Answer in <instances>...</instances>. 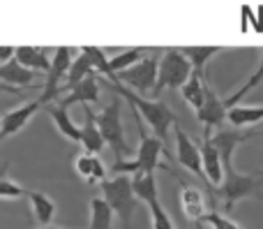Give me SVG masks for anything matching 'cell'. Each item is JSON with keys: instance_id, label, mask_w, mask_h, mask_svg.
<instances>
[{"instance_id": "1", "label": "cell", "mask_w": 263, "mask_h": 229, "mask_svg": "<svg viewBox=\"0 0 263 229\" xmlns=\"http://www.w3.org/2000/svg\"><path fill=\"white\" fill-rule=\"evenodd\" d=\"M129 111L136 120V128H139V153H136L134 160H116L114 167H111V174L114 176H134V174H139V171H153L155 174V169H159V167H162L164 171H171L168 167L162 165V160H159L162 155L166 157V160H171L164 142L157 139L155 134L145 132L143 118H141V114L134 109V107H129Z\"/></svg>"}, {"instance_id": "2", "label": "cell", "mask_w": 263, "mask_h": 229, "mask_svg": "<svg viewBox=\"0 0 263 229\" xmlns=\"http://www.w3.org/2000/svg\"><path fill=\"white\" fill-rule=\"evenodd\" d=\"M106 83H109V86L114 88V91L118 93V95L123 97V100L127 102L129 107H134V109L139 111L141 118H145V123H148L150 128H153V132H155V137H157V139L166 142L168 130L176 128V125H180L178 116L173 114L171 107H168L164 100H148V97L139 95V93L129 91L127 86H123V83H120L116 77H114V79H109Z\"/></svg>"}, {"instance_id": "3", "label": "cell", "mask_w": 263, "mask_h": 229, "mask_svg": "<svg viewBox=\"0 0 263 229\" xmlns=\"http://www.w3.org/2000/svg\"><path fill=\"white\" fill-rule=\"evenodd\" d=\"M95 118L106 146L114 151V157L123 160L129 153V144L127 137H125V125H123V97L116 95L114 100H109V104H104V109L100 114H95Z\"/></svg>"}, {"instance_id": "4", "label": "cell", "mask_w": 263, "mask_h": 229, "mask_svg": "<svg viewBox=\"0 0 263 229\" xmlns=\"http://www.w3.org/2000/svg\"><path fill=\"white\" fill-rule=\"evenodd\" d=\"M100 188H102V197L114 208L116 218H120L123 229H132V218H134V211L139 206V199H136L134 190H132V176L106 179L104 183H100Z\"/></svg>"}, {"instance_id": "5", "label": "cell", "mask_w": 263, "mask_h": 229, "mask_svg": "<svg viewBox=\"0 0 263 229\" xmlns=\"http://www.w3.org/2000/svg\"><path fill=\"white\" fill-rule=\"evenodd\" d=\"M194 74V67L187 60V56L178 49H166L159 56V74H157V88H155V100L162 95L164 88L168 91H180L190 77Z\"/></svg>"}, {"instance_id": "6", "label": "cell", "mask_w": 263, "mask_h": 229, "mask_svg": "<svg viewBox=\"0 0 263 229\" xmlns=\"http://www.w3.org/2000/svg\"><path fill=\"white\" fill-rule=\"evenodd\" d=\"M261 188H263V181L256 174H240V171L231 169V171H227V176H224V183L219 185L217 190H208V195L213 197V204L217 202V197H219L224 204V208L231 211L238 202L259 195Z\"/></svg>"}, {"instance_id": "7", "label": "cell", "mask_w": 263, "mask_h": 229, "mask_svg": "<svg viewBox=\"0 0 263 229\" xmlns=\"http://www.w3.org/2000/svg\"><path fill=\"white\" fill-rule=\"evenodd\" d=\"M157 74H159V56H145L134 67L116 74V79L120 83H127L129 91L139 93V95H145V93L153 95L155 88H157Z\"/></svg>"}, {"instance_id": "8", "label": "cell", "mask_w": 263, "mask_h": 229, "mask_svg": "<svg viewBox=\"0 0 263 229\" xmlns=\"http://www.w3.org/2000/svg\"><path fill=\"white\" fill-rule=\"evenodd\" d=\"M74 58H77V56H74L72 49H67V46H58V49H55L53 63H51V72L46 74L42 95L37 97L44 107H49V102L55 100V97L63 93V86H65V81H67V74H69V67H72Z\"/></svg>"}, {"instance_id": "9", "label": "cell", "mask_w": 263, "mask_h": 229, "mask_svg": "<svg viewBox=\"0 0 263 229\" xmlns=\"http://www.w3.org/2000/svg\"><path fill=\"white\" fill-rule=\"evenodd\" d=\"M173 132H176V153H178V162H180V165L185 167L187 171H192V174L201 176V179H203V183H205L201 146H196L194 139H192L190 134H187L185 130L180 128V125H176V128H173Z\"/></svg>"}, {"instance_id": "10", "label": "cell", "mask_w": 263, "mask_h": 229, "mask_svg": "<svg viewBox=\"0 0 263 229\" xmlns=\"http://www.w3.org/2000/svg\"><path fill=\"white\" fill-rule=\"evenodd\" d=\"M208 197L203 190L194 188V185H187L180 181V192H178V206H180L182 216L192 222H203V218L208 216Z\"/></svg>"}, {"instance_id": "11", "label": "cell", "mask_w": 263, "mask_h": 229, "mask_svg": "<svg viewBox=\"0 0 263 229\" xmlns=\"http://www.w3.org/2000/svg\"><path fill=\"white\" fill-rule=\"evenodd\" d=\"M213 137V134H210ZM208 134H203V142H201V157H203V176H205V185L208 190H217L219 185L224 183V176H227V169H224V162L219 151L215 148L213 139Z\"/></svg>"}, {"instance_id": "12", "label": "cell", "mask_w": 263, "mask_h": 229, "mask_svg": "<svg viewBox=\"0 0 263 229\" xmlns=\"http://www.w3.org/2000/svg\"><path fill=\"white\" fill-rule=\"evenodd\" d=\"M196 118L203 123V134H208V137H210V132H213V128H219V125H224L229 120L227 104L219 100L217 93L210 86L205 88V102H203V107L196 111Z\"/></svg>"}, {"instance_id": "13", "label": "cell", "mask_w": 263, "mask_h": 229, "mask_svg": "<svg viewBox=\"0 0 263 229\" xmlns=\"http://www.w3.org/2000/svg\"><path fill=\"white\" fill-rule=\"evenodd\" d=\"M40 109H44L40 100H32V102H26V104L16 107V109H9L7 114L3 116V130H0V142L7 137H14L16 132H21L23 128L28 125V120L37 114Z\"/></svg>"}, {"instance_id": "14", "label": "cell", "mask_w": 263, "mask_h": 229, "mask_svg": "<svg viewBox=\"0 0 263 229\" xmlns=\"http://www.w3.org/2000/svg\"><path fill=\"white\" fill-rule=\"evenodd\" d=\"M81 146L83 153H90V155H97V153L104 151L106 142L100 132V125H97L95 111L90 109V104H83V125H81Z\"/></svg>"}, {"instance_id": "15", "label": "cell", "mask_w": 263, "mask_h": 229, "mask_svg": "<svg viewBox=\"0 0 263 229\" xmlns=\"http://www.w3.org/2000/svg\"><path fill=\"white\" fill-rule=\"evenodd\" d=\"M95 102H100V77H88L77 83L58 104L69 109L72 104H95Z\"/></svg>"}, {"instance_id": "16", "label": "cell", "mask_w": 263, "mask_h": 229, "mask_svg": "<svg viewBox=\"0 0 263 229\" xmlns=\"http://www.w3.org/2000/svg\"><path fill=\"white\" fill-rule=\"evenodd\" d=\"M14 58L30 72L44 74L51 72V63H53V56H49V49H44V46H18Z\"/></svg>"}, {"instance_id": "17", "label": "cell", "mask_w": 263, "mask_h": 229, "mask_svg": "<svg viewBox=\"0 0 263 229\" xmlns=\"http://www.w3.org/2000/svg\"><path fill=\"white\" fill-rule=\"evenodd\" d=\"M44 111L51 116V120L55 123L58 132L63 134L67 142L81 144V128L69 118V109H65V107H60V104H49V107H44Z\"/></svg>"}, {"instance_id": "18", "label": "cell", "mask_w": 263, "mask_h": 229, "mask_svg": "<svg viewBox=\"0 0 263 229\" xmlns=\"http://www.w3.org/2000/svg\"><path fill=\"white\" fill-rule=\"evenodd\" d=\"M132 190H134L136 199L143 202L148 208L153 206V204H159L157 181H155L153 171H139V174L132 176Z\"/></svg>"}, {"instance_id": "19", "label": "cell", "mask_w": 263, "mask_h": 229, "mask_svg": "<svg viewBox=\"0 0 263 229\" xmlns=\"http://www.w3.org/2000/svg\"><path fill=\"white\" fill-rule=\"evenodd\" d=\"M74 167H77V174L81 176L83 181H88L90 185L92 183H104V181H106V167H104V162H102L97 155L81 153V155H77Z\"/></svg>"}, {"instance_id": "20", "label": "cell", "mask_w": 263, "mask_h": 229, "mask_svg": "<svg viewBox=\"0 0 263 229\" xmlns=\"http://www.w3.org/2000/svg\"><path fill=\"white\" fill-rule=\"evenodd\" d=\"M28 202H30V211L35 220L42 227H49L55 218V202L49 195L40 192V190H28Z\"/></svg>"}, {"instance_id": "21", "label": "cell", "mask_w": 263, "mask_h": 229, "mask_svg": "<svg viewBox=\"0 0 263 229\" xmlns=\"http://www.w3.org/2000/svg\"><path fill=\"white\" fill-rule=\"evenodd\" d=\"M35 74L37 72L26 69L16 58L0 65V83L12 86V88H23V86H28V83H32L35 81Z\"/></svg>"}, {"instance_id": "22", "label": "cell", "mask_w": 263, "mask_h": 229, "mask_svg": "<svg viewBox=\"0 0 263 229\" xmlns=\"http://www.w3.org/2000/svg\"><path fill=\"white\" fill-rule=\"evenodd\" d=\"M205 88H208V79H203L201 74L194 72L190 77V81L180 88V95H182V100L192 107V109L199 111L201 107H203V102H205Z\"/></svg>"}, {"instance_id": "23", "label": "cell", "mask_w": 263, "mask_h": 229, "mask_svg": "<svg viewBox=\"0 0 263 229\" xmlns=\"http://www.w3.org/2000/svg\"><path fill=\"white\" fill-rule=\"evenodd\" d=\"M88 77H97V72H95V67H92L90 56H88L86 51H81V54H79L77 58H74L72 67H69L67 81H65L63 91H72V88L77 86V83H81L83 79H88Z\"/></svg>"}, {"instance_id": "24", "label": "cell", "mask_w": 263, "mask_h": 229, "mask_svg": "<svg viewBox=\"0 0 263 229\" xmlns=\"http://www.w3.org/2000/svg\"><path fill=\"white\" fill-rule=\"evenodd\" d=\"M114 208L106 204L104 197H92L90 199V225L88 229H111L114 227Z\"/></svg>"}, {"instance_id": "25", "label": "cell", "mask_w": 263, "mask_h": 229, "mask_svg": "<svg viewBox=\"0 0 263 229\" xmlns=\"http://www.w3.org/2000/svg\"><path fill=\"white\" fill-rule=\"evenodd\" d=\"M180 51L187 56V60H190L192 67H194V72L205 79V65L222 49H219V46H185V49H180Z\"/></svg>"}, {"instance_id": "26", "label": "cell", "mask_w": 263, "mask_h": 229, "mask_svg": "<svg viewBox=\"0 0 263 229\" xmlns=\"http://www.w3.org/2000/svg\"><path fill=\"white\" fill-rule=\"evenodd\" d=\"M263 120V107H233L229 109V123L233 128H250Z\"/></svg>"}, {"instance_id": "27", "label": "cell", "mask_w": 263, "mask_h": 229, "mask_svg": "<svg viewBox=\"0 0 263 229\" xmlns=\"http://www.w3.org/2000/svg\"><path fill=\"white\" fill-rule=\"evenodd\" d=\"M9 165L0 162V199H18V197H28V190L23 185H18L16 181H12L7 176Z\"/></svg>"}, {"instance_id": "28", "label": "cell", "mask_w": 263, "mask_h": 229, "mask_svg": "<svg viewBox=\"0 0 263 229\" xmlns=\"http://www.w3.org/2000/svg\"><path fill=\"white\" fill-rule=\"evenodd\" d=\"M261 81H263V49H261V63H259V67L254 69V74H252V77L245 81V86H242V88H238V91L233 93V95L229 97V100H224V104H227V109H233V107H238V102H240L242 97H245L250 91H254V88L259 86Z\"/></svg>"}, {"instance_id": "29", "label": "cell", "mask_w": 263, "mask_h": 229, "mask_svg": "<svg viewBox=\"0 0 263 229\" xmlns=\"http://www.w3.org/2000/svg\"><path fill=\"white\" fill-rule=\"evenodd\" d=\"M143 58H145L143 49H129V51H123V54L114 56V58L109 60L111 72H114V77H116V74H120V72H125V69L134 67V65H136V63H141Z\"/></svg>"}, {"instance_id": "30", "label": "cell", "mask_w": 263, "mask_h": 229, "mask_svg": "<svg viewBox=\"0 0 263 229\" xmlns=\"http://www.w3.org/2000/svg\"><path fill=\"white\" fill-rule=\"evenodd\" d=\"M81 51H86V54L90 56L92 67H95L97 77L106 79V81L114 79V72H111V65H109V60H106V54L100 49V46H81Z\"/></svg>"}, {"instance_id": "31", "label": "cell", "mask_w": 263, "mask_h": 229, "mask_svg": "<svg viewBox=\"0 0 263 229\" xmlns=\"http://www.w3.org/2000/svg\"><path fill=\"white\" fill-rule=\"evenodd\" d=\"M150 220H153V229H176L171 216L164 211L162 204H153L150 206Z\"/></svg>"}, {"instance_id": "32", "label": "cell", "mask_w": 263, "mask_h": 229, "mask_svg": "<svg viewBox=\"0 0 263 229\" xmlns=\"http://www.w3.org/2000/svg\"><path fill=\"white\" fill-rule=\"evenodd\" d=\"M203 225H208L210 229H242L240 225H236L231 218L222 216V213H217V211H210L208 216L203 218Z\"/></svg>"}, {"instance_id": "33", "label": "cell", "mask_w": 263, "mask_h": 229, "mask_svg": "<svg viewBox=\"0 0 263 229\" xmlns=\"http://www.w3.org/2000/svg\"><path fill=\"white\" fill-rule=\"evenodd\" d=\"M14 56H16V49H12V46H0V65L14 60Z\"/></svg>"}, {"instance_id": "34", "label": "cell", "mask_w": 263, "mask_h": 229, "mask_svg": "<svg viewBox=\"0 0 263 229\" xmlns=\"http://www.w3.org/2000/svg\"><path fill=\"white\" fill-rule=\"evenodd\" d=\"M21 88H12V86H5V83H0V93H18Z\"/></svg>"}, {"instance_id": "35", "label": "cell", "mask_w": 263, "mask_h": 229, "mask_svg": "<svg viewBox=\"0 0 263 229\" xmlns=\"http://www.w3.org/2000/svg\"><path fill=\"white\" fill-rule=\"evenodd\" d=\"M40 229H63V227H55V225H49V227H40Z\"/></svg>"}, {"instance_id": "36", "label": "cell", "mask_w": 263, "mask_h": 229, "mask_svg": "<svg viewBox=\"0 0 263 229\" xmlns=\"http://www.w3.org/2000/svg\"><path fill=\"white\" fill-rule=\"evenodd\" d=\"M194 229H205V225H203V222H199V225H196Z\"/></svg>"}, {"instance_id": "37", "label": "cell", "mask_w": 263, "mask_h": 229, "mask_svg": "<svg viewBox=\"0 0 263 229\" xmlns=\"http://www.w3.org/2000/svg\"><path fill=\"white\" fill-rule=\"evenodd\" d=\"M256 176H259V179L263 181V169H261V171H256Z\"/></svg>"}, {"instance_id": "38", "label": "cell", "mask_w": 263, "mask_h": 229, "mask_svg": "<svg viewBox=\"0 0 263 229\" xmlns=\"http://www.w3.org/2000/svg\"><path fill=\"white\" fill-rule=\"evenodd\" d=\"M0 130H3V116H0Z\"/></svg>"}]
</instances>
